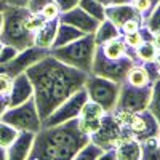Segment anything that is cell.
Segmentation results:
<instances>
[{
  "mask_svg": "<svg viewBox=\"0 0 160 160\" xmlns=\"http://www.w3.org/2000/svg\"><path fill=\"white\" fill-rule=\"evenodd\" d=\"M34 88V101L40 120L85 87L88 74L58 61L55 56H45L26 71Z\"/></svg>",
  "mask_w": 160,
  "mask_h": 160,
  "instance_id": "1",
  "label": "cell"
},
{
  "mask_svg": "<svg viewBox=\"0 0 160 160\" xmlns=\"http://www.w3.org/2000/svg\"><path fill=\"white\" fill-rule=\"evenodd\" d=\"M90 142V136L78 128V118L40 128L35 133L28 160H72Z\"/></svg>",
  "mask_w": 160,
  "mask_h": 160,
  "instance_id": "2",
  "label": "cell"
},
{
  "mask_svg": "<svg viewBox=\"0 0 160 160\" xmlns=\"http://www.w3.org/2000/svg\"><path fill=\"white\" fill-rule=\"evenodd\" d=\"M135 64V58L130 55L122 37H115L101 45H96L90 74L122 83L128 71Z\"/></svg>",
  "mask_w": 160,
  "mask_h": 160,
  "instance_id": "3",
  "label": "cell"
},
{
  "mask_svg": "<svg viewBox=\"0 0 160 160\" xmlns=\"http://www.w3.org/2000/svg\"><path fill=\"white\" fill-rule=\"evenodd\" d=\"M2 15H3V22H2V32H0V42L3 45L16 48L18 51L34 47L35 34L31 32L26 26V21H28L31 11L26 7L7 5Z\"/></svg>",
  "mask_w": 160,
  "mask_h": 160,
  "instance_id": "4",
  "label": "cell"
},
{
  "mask_svg": "<svg viewBox=\"0 0 160 160\" xmlns=\"http://www.w3.org/2000/svg\"><path fill=\"white\" fill-rule=\"evenodd\" d=\"M95 50H96L95 34H85L83 37H80L64 47L50 50V55L55 56L58 61L71 66V68L90 74L93 58H95Z\"/></svg>",
  "mask_w": 160,
  "mask_h": 160,
  "instance_id": "5",
  "label": "cell"
},
{
  "mask_svg": "<svg viewBox=\"0 0 160 160\" xmlns=\"http://www.w3.org/2000/svg\"><path fill=\"white\" fill-rule=\"evenodd\" d=\"M85 90L90 101H95L104 109L106 114H109L115 109L118 93H120V83L112 82L109 78H102L95 74H88Z\"/></svg>",
  "mask_w": 160,
  "mask_h": 160,
  "instance_id": "6",
  "label": "cell"
},
{
  "mask_svg": "<svg viewBox=\"0 0 160 160\" xmlns=\"http://www.w3.org/2000/svg\"><path fill=\"white\" fill-rule=\"evenodd\" d=\"M0 120L8 125H11L13 128H16L18 131H31V133H37L42 128V120H40L37 106L34 101V96L19 106L15 108H8Z\"/></svg>",
  "mask_w": 160,
  "mask_h": 160,
  "instance_id": "7",
  "label": "cell"
},
{
  "mask_svg": "<svg viewBox=\"0 0 160 160\" xmlns=\"http://www.w3.org/2000/svg\"><path fill=\"white\" fill-rule=\"evenodd\" d=\"M128 138H131L128 131L117 122L112 112H109V114H104L98 131L90 136V142L96 144L102 151H112Z\"/></svg>",
  "mask_w": 160,
  "mask_h": 160,
  "instance_id": "8",
  "label": "cell"
},
{
  "mask_svg": "<svg viewBox=\"0 0 160 160\" xmlns=\"http://www.w3.org/2000/svg\"><path fill=\"white\" fill-rule=\"evenodd\" d=\"M88 101V95H87V90L85 87L80 88L77 93L66 99L59 108H56L53 111L43 122H42V128H47V127H55V125H61V123H66L69 120H74V118H78L80 115V111H82L83 104Z\"/></svg>",
  "mask_w": 160,
  "mask_h": 160,
  "instance_id": "9",
  "label": "cell"
},
{
  "mask_svg": "<svg viewBox=\"0 0 160 160\" xmlns=\"http://www.w3.org/2000/svg\"><path fill=\"white\" fill-rule=\"evenodd\" d=\"M152 95V85L151 87H133L128 82L120 83V93L115 109H122L128 112H141L148 109V104Z\"/></svg>",
  "mask_w": 160,
  "mask_h": 160,
  "instance_id": "10",
  "label": "cell"
},
{
  "mask_svg": "<svg viewBox=\"0 0 160 160\" xmlns=\"http://www.w3.org/2000/svg\"><path fill=\"white\" fill-rule=\"evenodd\" d=\"M125 130L128 131L131 138H135L136 141L141 142L151 138H157L160 133V125L155 120V117L146 109L141 112H131Z\"/></svg>",
  "mask_w": 160,
  "mask_h": 160,
  "instance_id": "11",
  "label": "cell"
},
{
  "mask_svg": "<svg viewBox=\"0 0 160 160\" xmlns=\"http://www.w3.org/2000/svg\"><path fill=\"white\" fill-rule=\"evenodd\" d=\"M48 55H50V50L40 48V47L34 45V47H31L28 50L19 51L10 62L0 66V74H5V75H8L11 78H15V77L24 74L31 66H34L35 62H38L40 59H43Z\"/></svg>",
  "mask_w": 160,
  "mask_h": 160,
  "instance_id": "12",
  "label": "cell"
},
{
  "mask_svg": "<svg viewBox=\"0 0 160 160\" xmlns=\"http://www.w3.org/2000/svg\"><path fill=\"white\" fill-rule=\"evenodd\" d=\"M104 114L106 112L99 104L88 99L83 104L82 111H80V115H78V128H80V131L87 136L95 135V133L98 131V128H99V125H101V120H102Z\"/></svg>",
  "mask_w": 160,
  "mask_h": 160,
  "instance_id": "13",
  "label": "cell"
},
{
  "mask_svg": "<svg viewBox=\"0 0 160 160\" xmlns=\"http://www.w3.org/2000/svg\"><path fill=\"white\" fill-rule=\"evenodd\" d=\"M59 21L64 24H69L72 28L82 31L83 34H95L99 28V21L95 19L93 16H90L87 11H83L78 5L66 13L59 15Z\"/></svg>",
  "mask_w": 160,
  "mask_h": 160,
  "instance_id": "14",
  "label": "cell"
},
{
  "mask_svg": "<svg viewBox=\"0 0 160 160\" xmlns=\"http://www.w3.org/2000/svg\"><path fill=\"white\" fill-rule=\"evenodd\" d=\"M35 133L31 131H19L18 138L13 141L10 148H7V160H28Z\"/></svg>",
  "mask_w": 160,
  "mask_h": 160,
  "instance_id": "15",
  "label": "cell"
},
{
  "mask_svg": "<svg viewBox=\"0 0 160 160\" xmlns=\"http://www.w3.org/2000/svg\"><path fill=\"white\" fill-rule=\"evenodd\" d=\"M32 96H34V88L26 72L13 78V88L10 93V108H15V106L29 101Z\"/></svg>",
  "mask_w": 160,
  "mask_h": 160,
  "instance_id": "16",
  "label": "cell"
},
{
  "mask_svg": "<svg viewBox=\"0 0 160 160\" xmlns=\"http://www.w3.org/2000/svg\"><path fill=\"white\" fill-rule=\"evenodd\" d=\"M106 13V19H109L115 28H122L123 22H127L128 19L133 18H139V15L136 13V10L133 8L131 3H122V5H108L104 8ZM141 19V18H139Z\"/></svg>",
  "mask_w": 160,
  "mask_h": 160,
  "instance_id": "17",
  "label": "cell"
},
{
  "mask_svg": "<svg viewBox=\"0 0 160 160\" xmlns=\"http://www.w3.org/2000/svg\"><path fill=\"white\" fill-rule=\"evenodd\" d=\"M59 24H61L59 18L51 19V21H47V22L42 26V28H40V29L35 32V43H34V45H35V47H40V48L51 50Z\"/></svg>",
  "mask_w": 160,
  "mask_h": 160,
  "instance_id": "18",
  "label": "cell"
},
{
  "mask_svg": "<svg viewBox=\"0 0 160 160\" xmlns=\"http://www.w3.org/2000/svg\"><path fill=\"white\" fill-rule=\"evenodd\" d=\"M117 160H141V142L135 138L122 141L115 148Z\"/></svg>",
  "mask_w": 160,
  "mask_h": 160,
  "instance_id": "19",
  "label": "cell"
},
{
  "mask_svg": "<svg viewBox=\"0 0 160 160\" xmlns=\"http://www.w3.org/2000/svg\"><path fill=\"white\" fill-rule=\"evenodd\" d=\"M85 34L82 31H78L75 28H72V26L69 24H64L61 22L59 24V28H58V32H56V37H55V42H53V48H59V47H64V45H68L71 42H74V40L80 38V37H83Z\"/></svg>",
  "mask_w": 160,
  "mask_h": 160,
  "instance_id": "20",
  "label": "cell"
},
{
  "mask_svg": "<svg viewBox=\"0 0 160 160\" xmlns=\"http://www.w3.org/2000/svg\"><path fill=\"white\" fill-rule=\"evenodd\" d=\"M125 82H128L133 87H139V88L154 85V82L151 80L148 71H146V68L142 64H135L133 66V68L128 71L127 77H125Z\"/></svg>",
  "mask_w": 160,
  "mask_h": 160,
  "instance_id": "21",
  "label": "cell"
},
{
  "mask_svg": "<svg viewBox=\"0 0 160 160\" xmlns=\"http://www.w3.org/2000/svg\"><path fill=\"white\" fill-rule=\"evenodd\" d=\"M115 37H120L118 28H115L109 19H104L102 22H99V28L95 32V43L101 45V43L108 42L111 38H115Z\"/></svg>",
  "mask_w": 160,
  "mask_h": 160,
  "instance_id": "22",
  "label": "cell"
},
{
  "mask_svg": "<svg viewBox=\"0 0 160 160\" xmlns=\"http://www.w3.org/2000/svg\"><path fill=\"white\" fill-rule=\"evenodd\" d=\"M155 55H157V48L152 42H144L142 45H139L136 48V51L133 53L135 56V62L136 64H148V62H152L155 59Z\"/></svg>",
  "mask_w": 160,
  "mask_h": 160,
  "instance_id": "23",
  "label": "cell"
},
{
  "mask_svg": "<svg viewBox=\"0 0 160 160\" xmlns=\"http://www.w3.org/2000/svg\"><path fill=\"white\" fill-rule=\"evenodd\" d=\"M141 160H160V144L157 138L141 141Z\"/></svg>",
  "mask_w": 160,
  "mask_h": 160,
  "instance_id": "24",
  "label": "cell"
},
{
  "mask_svg": "<svg viewBox=\"0 0 160 160\" xmlns=\"http://www.w3.org/2000/svg\"><path fill=\"white\" fill-rule=\"evenodd\" d=\"M78 7L83 11H87L90 16H93L95 19H98L99 22H102L106 19V13H104V5H101L96 0H78Z\"/></svg>",
  "mask_w": 160,
  "mask_h": 160,
  "instance_id": "25",
  "label": "cell"
},
{
  "mask_svg": "<svg viewBox=\"0 0 160 160\" xmlns=\"http://www.w3.org/2000/svg\"><path fill=\"white\" fill-rule=\"evenodd\" d=\"M19 135V131L16 128H13L11 125L5 123L0 120V146L2 148H10V146L13 144V141H15Z\"/></svg>",
  "mask_w": 160,
  "mask_h": 160,
  "instance_id": "26",
  "label": "cell"
},
{
  "mask_svg": "<svg viewBox=\"0 0 160 160\" xmlns=\"http://www.w3.org/2000/svg\"><path fill=\"white\" fill-rule=\"evenodd\" d=\"M148 111L155 117V120L160 125V80L154 82V85H152V95H151V101L148 104Z\"/></svg>",
  "mask_w": 160,
  "mask_h": 160,
  "instance_id": "27",
  "label": "cell"
},
{
  "mask_svg": "<svg viewBox=\"0 0 160 160\" xmlns=\"http://www.w3.org/2000/svg\"><path fill=\"white\" fill-rule=\"evenodd\" d=\"M104 151L101 148H98L96 144L88 142L82 151H78V154L72 158V160H96Z\"/></svg>",
  "mask_w": 160,
  "mask_h": 160,
  "instance_id": "28",
  "label": "cell"
},
{
  "mask_svg": "<svg viewBox=\"0 0 160 160\" xmlns=\"http://www.w3.org/2000/svg\"><path fill=\"white\" fill-rule=\"evenodd\" d=\"M142 26L146 29H149L152 34L160 31V3L154 8V11L151 13V16L148 18V21H146Z\"/></svg>",
  "mask_w": 160,
  "mask_h": 160,
  "instance_id": "29",
  "label": "cell"
},
{
  "mask_svg": "<svg viewBox=\"0 0 160 160\" xmlns=\"http://www.w3.org/2000/svg\"><path fill=\"white\" fill-rule=\"evenodd\" d=\"M141 28H142V21L139 18H133V19H128L127 22H123V26L118 31H120V35H127V34L138 32Z\"/></svg>",
  "mask_w": 160,
  "mask_h": 160,
  "instance_id": "30",
  "label": "cell"
},
{
  "mask_svg": "<svg viewBox=\"0 0 160 160\" xmlns=\"http://www.w3.org/2000/svg\"><path fill=\"white\" fill-rule=\"evenodd\" d=\"M38 15H42L47 21H51V19H56V18H59V15H61V11H59V8H58V5L55 3V2H50L42 11L38 13Z\"/></svg>",
  "mask_w": 160,
  "mask_h": 160,
  "instance_id": "31",
  "label": "cell"
},
{
  "mask_svg": "<svg viewBox=\"0 0 160 160\" xmlns=\"http://www.w3.org/2000/svg\"><path fill=\"white\" fill-rule=\"evenodd\" d=\"M18 50L16 48H13V47H8V45H3L2 51H0V66H3L7 62H10L13 58H15L18 55Z\"/></svg>",
  "mask_w": 160,
  "mask_h": 160,
  "instance_id": "32",
  "label": "cell"
},
{
  "mask_svg": "<svg viewBox=\"0 0 160 160\" xmlns=\"http://www.w3.org/2000/svg\"><path fill=\"white\" fill-rule=\"evenodd\" d=\"M50 2H53V0H29V3H28L26 8H28L31 13H34V15H38Z\"/></svg>",
  "mask_w": 160,
  "mask_h": 160,
  "instance_id": "33",
  "label": "cell"
},
{
  "mask_svg": "<svg viewBox=\"0 0 160 160\" xmlns=\"http://www.w3.org/2000/svg\"><path fill=\"white\" fill-rule=\"evenodd\" d=\"M53 2L58 5L61 13H66V11H69L78 5V0H53Z\"/></svg>",
  "mask_w": 160,
  "mask_h": 160,
  "instance_id": "34",
  "label": "cell"
},
{
  "mask_svg": "<svg viewBox=\"0 0 160 160\" xmlns=\"http://www.w3.org/2000/svg\"><path fill=\"white\" fill-rule=\"evenodd\" d=\"M8 108H10V95L5 93L3 90H0V117Z\"/></svg>",
  "mask_w": 160,
  "mask_h": 160,
  "instance_id": "35",
  "label": "cell"
},
{
  "mask_svg": "<svg viewBox=\"0 0 160 160\" xmlns=\"http://www.w3.org/2000/svg\"><path fill=\"white\" fill-rule=\"evenodd\" d=\"M96 160H117V157H115V149H112V151H104Z\"/></svg>",
  "mask_w": 160,
  "mask_h": 160,
  "instance_id": "36",
  "label": "cell"
},
{
  "mask_svg": "<svg viewBox=\"0 0 160 160\" xmlns=\"http://www.w3.org/2000/svg\"><path fill=\"white\" fill-rule=\"evenodd\" d=\"M3 2L11 7H28L29 0H3Z\"/></svg>",
  "mask_w": 160,
  "mask_h": 160,
  "instance_id": "37",
  "label": "cell"
},
{
  "mask_svg": "<svg viewBox=\"0 0 160 160\" xmlns=\"http://www.w3.org/2000/svg\"><path fill=\"white\" fill-rule=\"evenodd\" d=\"M152 43L155 45L157 51H160V31H158V32H155V34L152 35Z\"/></svg>",
  "mask_w": 160,
  "mask_h": 160,
  "instance_id": "38",
  "label": "cell"
},
{
  "mask_svg": "<svg viewBox=\"0 0 160 160\" xmlns=\"http://www.w3.org/2000/svg\"><path fill=\"white\" fill-rule=\"evenodd\" d=\"M133 0H111V5H122V3H131Z\"/></svg>",
  "mask_w": 160,
  "mask_h": 160,
  "instance_id": "39",
  "label": "cell"
},
{
  "mask_svg": "<svg viewBox=\"0 0 160 160\" xmlns=\"http://www.w3.org/2000/svg\"><path fill=\"white\" fill-rule=\"evenodd\" d=\"M0 160H7V149L0 146Z\"/></svg>",
  "mask_w": 160,
  "mask_h": 160,
  "instance_id": "40",
  "label": "cell"
},
{
  "mask_svg": "<svg viewBox=\"0 0 160 160\" xmlns=\"http://www.w3.org/2000/svg\"><path fill=\"white\" fill-rule=\"evenodd\" d=\"M154 62L157 64V68H160V51H157V55H155V59H154Z\"/></svg>",
  "mask_w": 160,
  "mask_h": 160,
  "instance_id": "41",
  "label": "cell"
},
{
  "mask_svg": "<svg viewBox=\"0 0 160 160\" xmlns=\"http://www.w3.org/2000/svg\"><path fill=\"white\" fill-rule=\"evenodd\" d=\"M96 2H99V3H101V5H104V7L111 5V0H96Z\"/></svg>",
  "mask_w": 160,
  "mask_h": 160,
  "instance_id": "42",
  "label": "cell"
},
{
  "mask_svg": "<svg viewBox=\"0 0 160 160\" xmlns=\"http://www.w3.org/2000/svg\"><path fill=\"white\" fill-rule=\"evenodd\" d=\"M5 8H7V3L3 2V0H0V13H2Z\"/></svg>",
  "mask_w": 160,
  "mask_h": 160,
  "instance_id": "43",
  "label": "cell"
},
{
  "mask_svg": "<svg viewBox=\"0 0 160 160\" xmlns=\"http://www.w3.org/2000/svg\"><path fill=\"white\" fill-rule=\"evenodd\" d=\"M151 3H152V7L155 8V7H157V5L160 3V0H151Z\"/></svg>",
  "mask_w": 160,
  "mask_h": 160,
  "instance_id": "44",
  "label": "cell"
},
{
  "mask_svg": "<svg viewBox=\"0 0 160 160\" xmlns=\"http://www.w3.org/2000/svg\"><path fill=\"white\" fill-rule=\"evenodd\" d=\"M2 22H3V15L0 13V32H2Z\"/></svg>",
  "mask_w": 160,
  "mask_h": 160,
  "instance_id": "45",
  "label": "cell"
},
{
  "mask_svg": "<svg viewBox=\"0 0 160 160\" xmlns=\"http://www.w3.org/2000/svg\"><path fill=\"white\" fill-rule=\"evenodd\" d=\"M2 48H3V43H2V42H0V51H2Z\"/></svg>",
  "mask_w": 160,
  "mask_h": 160,
  "instance_id": "46",
  "label": "cell"
},
{
  "mask_svg": "<svg viewBox=\"0 0 160 160\" xmlns=\"http://www.w3.org/2000/svg\"><path fill=\"white\" fill-rule=\"evenodd\" d=\"M157 139H158V144H160V133H158V136H157Z\"/></svg>",
  "mask_w": 160,
  "mask_h": 160,
  "instance_id": "47",
  "label": "cell"
},
{
  "mask_svg": "<svg viewBox=\"0 0 160 160\" xmlns=\"http://www.w3.org/2000/svg\"><path fill=\"white\" fill-rule=\"evenodd\" d=\"M158 80H160V68H158Z\"/></svg>",
  "mask_w": 160,
  "mask_h": 160,
  "instance_id": "48",
  "label": "cell"
}]
</instances>
